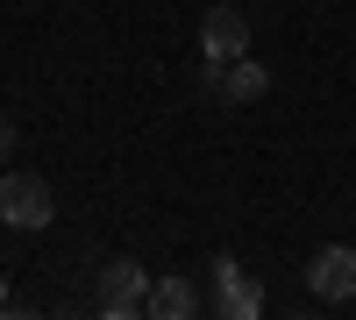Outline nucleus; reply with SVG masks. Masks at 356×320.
Segmentation results:
<instances>
[{"label": "nucleus", "mask_w": 356, "mask_h": 320, "mask_svg": "<svg viewBox=\"0 0 356 320\" xmlns=\"http://www.w3.org/2000/svg\"><path fill=\"white\" fill-rule=\"evenodd\" d=\"M50 214H57V199H50V185L36 171H0V221L8 228L36 235V228H50Z\"/></svg>", "instance_id": "obj_1"}, {"label": "nucleus", "mask_w": 356, "mask_h": 320, "mask_svg": "<svg viewBox=\"0 0 356 320\" xmlns=\"http://www.w3.org/2000/svg\"><path fill=\"white\" fill-rule=\"evenodd\" d=\"M15 142H22V128H15V114H0V164L15 157Z\"/></svg>", "instance_id": "obj_8"}, {"label": "nucleus", "mask_w": 356, "mask_h": 320, "mask_svg": "<svg viewBox=\"0 0 356 320\" xmlns=\"http://www.w3.org/2000/svg\"><path fill=\"white\" fill-rule=\"evenodd\" d=\"M207 278H214L207 313H221V320H257V313H264V285L235 264V256H214V264H207Z\"/></svg>", "instance_id": "obj_2"}, {"label": "nucleus", "mask_w": 356, "mask_h": 320, "mask_svg": "<svg viewBox=\"0 0 356 320\" xmlns=\"http://www.w3.org/2000/svg\"><path fill=\"white\" fill-rule=\"evenodd\" d=\"M207 313V292L178 271V278H150V320H193Z\"/></svg>", "instance_id": "obj_6"}, {"label": "nucleus", "mask_w": 356, "mask_h": 320, "mask_svg": "<svg viewBox=\"0 0 356 320\" xmlns=\"http://www.w3.org/2000/svg\"><path fill=\"white\" fill-rule=\"evenodd\" d=\"M0 313H15V292H8V278H0Z\"/></svg>", "instance_id": "obj_9"}, {"label": "nucleus", "mask_w": 356, "mask_h": 320, "mask_svg": "<svg viewBox=\"0 0 356 320\" xmlns=\"http://www.w3.org/2000/svg\"><path fill=\"white\" fill-rule=\"evenodd\" d=\"M243 50H250L243 8H228V0H221V8H207V22H200V57H221V65H228V57H243Z\"/></svg>", "instance_id": "obj_5"}, {"label": "nucleus", "mask_w": 356, "mask_h": 320, "mask_svg": "<svg viewBox=\"0 0 356 320\" xmlns=\"http://www.w3.org/2000/svg\"><path fill=\"white\" fill-rule=\"evenodd\" d=\"M100 313L107 320H136V313H150V271L143 264H107L100 271Z\"/></svg>", "instance_id": "obj_4"}, {"label": "nucleus", "mask_w": 356, "mask_h": 320, "mask_svg": "<svg viewBox=\"0 0 356 320\" xmlns=\"http://www.w3.org/2000/svg\"><path fill=\"white\" fill-rule=\"evenodd\" d=\"M264 93H271V71H264V65H257L250 50H243V57H228L221 100H228V107H250V100H264Z\"/></svg>", "instance_id": "obj_7"}, {"label": "nucleus", "mask_w": 356, "mask_h": 320, "mask_svg": "<svg viewBox=\"0 0 356 320\" xmlns=\"http://www.w3.org/2000/svg\"><path fill=\"white\" fill-rule=\"evenodd\" d=\"M307 292H314L321 306H349V299H356V249H349V242L314 249V264H307Z\"/></svg>", "instance_id": "obj_3"}]
</instances>
